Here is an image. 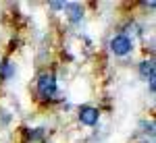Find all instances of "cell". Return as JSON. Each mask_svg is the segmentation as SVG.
I'll list each match as a JSON object with an SVG mask.
<instances>
[{"instance_id":"obj_1","label":"cell","mask_w":156,"mask_h":143,"mask_svg":"<svg viewBox=\"0 0 156 143\" xmlns=\"http://www.w3.org/2000/svg\"><path fill=\"white\" fill-rule=\"evenodd\" d=\"M58 91V81L56 75L52 71H44L40 73V77L36 79V94L40 100H52Z\"/></svg>"},{"instance_id":"obj_2","label":"cell","mask_w":156,"mask_h":143,"mask_svg":"<svg viewBox=\"0 0 156 143\" xmlns=\"http://www.w3.org/2000/svg\"><path fill=\"white\" fill-rule=\"evenodd\" d=\"M108 46H110V52H112L115 56L125 58V56H129L133 52V39L127 36V33H117V36L110 37Z\"/></svg>"},{"instance_id":"obj_3","label":"cell","mask_w":156,"mask_h":143,"mask_svg":"<svg viewBox=\"0 0 156 143\" xmlns=\"http://www.w3.org/2000/svg\"><path fill=\"white\" fill-rule=\"evenodd\" d=\"M77 118H79V122L85 124V127H96L98 120H100V110L94 108V106H79Z\"/></svg>"},{"instance_id":"obj_4","label":"cell","mask_w":156,"mask_h":143,"mask_svg":"<svg viewBox=\"0 0 156 143\" xmlns=\"http://www.w3.org/2000/svg\"><path fill=\"white\" fill-rule=\"evenodd\" d=\"M65 12H67V19H69L73 25L81 23V19H83V6L77 4V2H69V4H65Z\"/></svg>"},{"instance_id":"obj_5","label":"cell","mask_w":156,"mask_h":143,"mask_svg":"<svg viewBox=\"0 0 156 143\" xmlns=\"http://www.w3.org/2000/svg\"><path fill=\"white\" fill-rule=\"evenodd\" d=\"M140 75L146 81H156V66H154V58H146L140 62Z\"/></svg>"},{"instance_id":"obj_6","label":"cell","mask_w":156,"mask_h":143,"mask_svg":"<svg viewBox=\"0 0 156 143\" xmlns=\"http://www.w3.org/2000/svg\"><path fill=\"white\" fill-rule=\"evenodd\" d=\"M15 77V66L11 60H2L0 62V81H9Z\"/></svg>"},{"instance_id":"obj_7","label":"cell","mask_w":156,"mask_h":143,"mask_svg":"<svg viewBox=\"0 0 156 143\" xmlns=\"http://www.w3.org/2000/svg\"><path fill=\"white\" fill-rule=\"evenodd\" d=\"M42 137H44V129H42V127H37L36 131H29V139H31V141L42 139Z\"/></svg>"},{"instance_id":"obj_8","label":"cell","mask_w":156,"mask_h":143,"mask_svg":"<svg viewBox=\"0 0 156 143\" xmlns=\"http://www.w3.org/2000/svg\"><path fill=\"white\" fill-rule=\"evenodd\" d=\"M48 6L52 11H65V2H50Z\"/></svg>"}]
</instances>
